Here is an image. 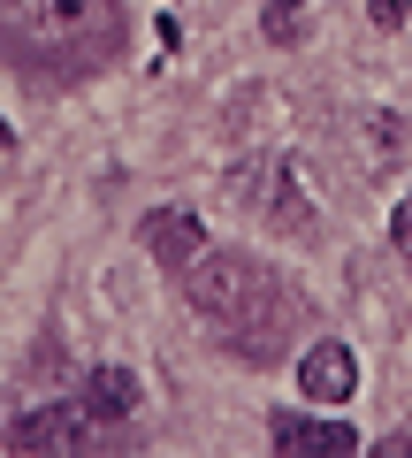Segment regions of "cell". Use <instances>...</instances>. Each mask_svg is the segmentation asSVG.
I'll list each match as a JSON object with an SVG mask.
<instances>
[{
  "label": "cell",
  "instance_id": "3957f363",
  "mask_svg": "<svg viewBox=\"0 0 412 458\" xmlns=\"http://www.w3.org/2000/svg\"><path fill=\"white\" fill-rule=\"evenodd\" d=\"M267 436H275L282 458H359V451H366L359 428H344V420H306V412H275Z\"/></svg>",
  "mask_w": 412,
  "mask_h": 458
},
{
  "label": "cell",
  "instance_id": "9c48e42d",
  "mask_svg": "<svg viewBox=\"0 0 412 458\" xmlns=\"http://www.w3.org/2000/svg\"><path fill=\"white\" fill-rule=\"evenodd\" d=\"M390 237H397V252H405V267H412V191L397 199V214H390Z\"/></svg>",
  "mask_w": 412,
  "mask_h": 458
},
{
  "label": "cell",
  "instance_id": "7a4b0ae2",
  "mask_svg": "<svg viewBox=\"0 0 412 458\" xmlns=\"http://www.w3.org/2000/svg\"><path fill=\"white\" fill-rule=\"evenodd\" d=\"M115 0H0V31L31 54H77L107 38Z\"/></svg>",
  "mask_w": 412,
  "mask_h": 458
},
{
  "label": "cell",
  "instance_id": "8fae6325",
  "mask_svg": "<svg viewBox=\"0 0 412 458\" xmlns=\"http://www.w3.org/2000/svg\"><path fill=\"white\" fill-rule=\"evenodd\" d=\"M8 146H16V131H8V114H0V153H8Z\"/></svg>",
  "mask_w": 412,
  "mask_h": 458
},
{
  "label": "cell",
  "instance_id": "5b68a950",
  "mask_svg": "<svg viewBox=\"0 0 412 458\" xmlns=\"http://www.w3.org/2000/svg\"><path fill=\"white\" fill-rule=\"evenodd\" d=\"M84 428H92V412H84V405H38V412H23V420L8 428V451H23V458H38V451H77Z\"/></svg>",
  "mask_w": 412,
  "mask_h": 458
},
{
  "label": "cell",
  "instance_id": "30bf717a",
  "mask_svg": "<svg viewBox=\"0 0 412 458\" xmlns=\"http://www.w3.org/2000/svg\"><path fill=\"white\" fill-rule=\"evenodd\" d=\"M366 16H374V23H382V31H397V23H405V16H412V0H366Z\"/></svg>",
  "mask_w": 412,
  "mask_h": 458
},
{
  "label": "cell",
  "instance_id": "6da1fadb",
  "mask_svg": "<svg viewBox=\"0 0 412 458\" xmlns=\"http://www.w3.org/2000/svg\"><path fill=\"white\" fill-rule=\"evenodd\" d=\"M183 298H191L198 321L252 367H267L282 344H290L298 298L282 291V276L267 260H252V252H198V260L183 267Z\"/></svg>",
  "mask_w": 412,
  "mask_h": 458
},
{
  "label": "cell",
  "instance_id": "ba28073f",
  "mask_svg": "<svg viewBox=\"0 0 412 458\" xmlns=\"http://www.w3.org/2000/svg\"><path fill=\"white\" fill-rule=\"evenodd\" d=\"M260 31L275 38V47H298V38H306V0H267Z\"/></svg>",
  "mask_w": 412,
  "mask_h": 458
},
{
  "label": "cell",
  "instance_id": "8992f818",
  "mask_svg": "<svg viewBox=\"0 0 412 458\" xmlns=\"http://www.w3.org/2000/svg\"><path fill=\"white\" fill-rule=\"evenodd\" d=\"M298 382H306V397L314 405H344L351 390H359V360H351V344H314L306 360H298Z\"/></svg>",
  "mask_w": 412,
  "mask_h": 458
},
{
  "label": "cell",
  "instance_id": "277c9868",
  "mask_svg": "<svg viewBox=\"0 0 412 458\" xmlns=\"http://www.w3.org/2000/svg\"><path fill=\"white\" fill-rule=\"evenodd\" d=\"M138 245H146L168 276H183V267L206 252V222H198V214H183V207H161V214H146V222H138Z\"/></svg>",
  "mask_w": 412,
  "mask_h": 458
},
{
  "label": "cell",
  "instance_id": "52a82bcc",
  "mask_svg": "<svg viewBox=\"0 0 412 458\" xmlns=\"http://www.w3.org/2000/svg\"><path fill=\"white\" fill-rule=\"evenodd\" d=\"M84 412L92 420H130L138 412V375L130 367H92L84 375Z\"/></svg>",
  "mask_w": 412,
  "mask_h": 458
}]
</instances>
